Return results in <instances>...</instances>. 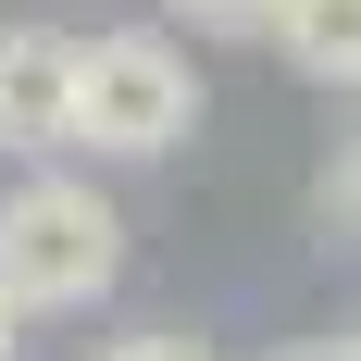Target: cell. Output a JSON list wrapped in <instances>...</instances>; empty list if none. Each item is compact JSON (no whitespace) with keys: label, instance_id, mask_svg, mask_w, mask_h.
I'll return each mask as SVG.
<instances>
[{"label":"cell","instance_id":"cell-1","mask_svg":"<svg viewBox=\"0 0 361 361\" xmlns=\"http://www.w3.org/2000/svg\"><path fill=\"white\" fill-rule=\"evenodd\" d=\"M112 287H125V212H112V187L63 175V162H37V175L0 187V299L25 324L100 312Z\"/></svg>","mask_w":361,"mask_h":361},{"label":"cell","instance_id":"cell-2","mask_svg":"<svg viewBox=\"0 0 361 361\" xmlns=\"http://www.w3.org/2000/svg\"><path fill=\"white\" fill-rule=\"evenodd\" d=\"M200 137V75L175 37H87L75 63V149L87 162H162Z\"/></svg>","mask_w":361,"mask_h":361},{"label":"cell","instance_id":"cell-3","mask_svg":"<svg viewBox=\"0 0 361 361\" xmlns=\"http://www.w3.org/2000/svg\"><path fill=\"white\" fill-rule=\"evenodd\" d=\"M75 63H87V37L63 25H0V162H63L75 149Z\"/></svg>","mask_w":361,"mask_h":361},{"label":"cell","instance_id":"cell-4","mask_svg":"<svg viewBox=\"0 0 361 361\" xmlns=\"http://www.w3.org/2000/svg\"><path fill=\"white\" fill-rule=\"evenodd\" d=\"M262 50H287V75L361 100V0H274L262 13Z\"/></svg>","mask_w":361,"mask_h":361},{"label":"cell","instance_id":"cell-5","mask_svg":"<svg viewBox=\"0 0 361 361\" xmlns=\"http://www.w3.org/2000/svg\"><path fill=\"white\" fill-rule=\"evenodd\" d=\"M324 237H349V250H361V125L336 137V162H324Z\"/></svg>","mask_w":361,"mask_h":361},{"label":"cell","instance_id":"cell-6","mask_svg":"<svg viewBox=\"0 0 361 361\" xmlns=\"http://www.w3.org/2000/svg\"><path fill=\"white\" fill-rule=\"evenodd\" d=\"M162 13H175V25H200V37H262V13H274V0H162Z\"/></svg>","mask_w":361,"mask_h":361},{"label":"cell","instance_id":"cell-7","mask_svg":"<svg viewBox=\"0 0 361 361\" xmlns=\"http://www.w3.org/2000/svg\"><path fill=\"white\" fill-rule=\"evenodd\" d=\"M100 361H212V349H200V336H112Z\"/></svg>","mask_w":361,"mask_h":361},{"label":"cell","instance_id":"cell-8","mask_svg":"<svg viewBox=\"0 0 361 361\" xmlns=\"http://www.w3.org/2000/svg\"><path fill=\"white\" fill-rule=\"evenodd\" d=\"M0 361H25V312H13V299H0Z\"/></svg>","mask_w":361,"mask_h":361},{"label":"cell","instance_id":"cell-9","mask_svg":"<svg viewBox=\"0 0 361 361\" xmlns=\"http://www.w3.org/2000/svg\"><path fill=\"white\" fill-rule=\"evenodd\" d=\"M274 361H336V349H274Z\"/></svg>","mask_w":361,"mask_h":361},{"label":"cell","instance_id":"cell-10","mask_svg":"<svg viewBox=\"0 0 361 361\" xmlns=\"http://www.w3.org/2000/svg\"><path fill=\"white\" fill-rule=\"evenodd\" d=\"M336 361H361V324H349V349H336Z\"/></svg>","mask_w":361,"mask_h":361}]
</instances>
